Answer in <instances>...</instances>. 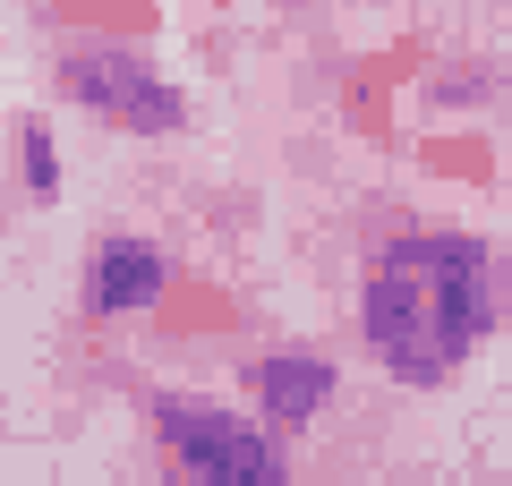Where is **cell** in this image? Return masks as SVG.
Returning <instances> with one entry per match:
<instances>
[{
	"mask_svg": "<svg viewBox=\"0 0 512 486\" xmlns=\"http://www.w3.org/2000/svg\"><path fill=\"white\" fill-rule=\"evenodd\" d=\"M248 393H256V418L274 435H299V427H316V418L333 410L342 376H333L325 350H265V359L248 367Z\"/></svg>",
	"mask_w": 512,
	"mask_h": 486,
	"instance_id": "4",
	"label": "cell"
},
{
	"mask_svg": "<svg viewBox=\"0 0 512 486\" xmlns=\"http://www.w3.org/2000/svg\"><path fill=\"white\" fill-rule=\"evenodd\" d=\"M154 435H163L171 486H291V452L265 418H239L197 393H154Z\"/></svg>",
	"mask_w": 512,
	"mask_h": 486,
	"instance_id": "2",
	"label": "cell"
},
{
	"mask_svg": "<svg viewBox=\"0 0 512 486\" xmlns=\"http://www.w3.org/2000/svg\"><path fill=\"white\" fill-rule=\"evenodd\" d=\"M367 350L393 384H444L495 324V256L478 231L427 222V231H393L367 265L359 290Z\"/></svg>",
	"mask_w": 512,
	"mask_h": 486,
	"instance_id": "1",
	"label": "cell"
},
{
	"mask_svg": "<svg viewBox=\"0 0 512 486\" xmlns=\"http://www.w3.org/2000/svg\"><path fill=\"white\" fill-rule=\"evenodd\" d=\"M18 171H26V197H35V205L60 197V145H52V128H43V120L18 128Z\"/></svg>",
	"mask_w": 512,
	"mask_h": 486,
	"instance_id": "6",
	"label": "cell"
},
{
	"mask_svg": "<svg viewBox=\"0 0 512 486\" xmlns=\"http://www.w3.org/2000/svg\"><path fill=\"white\" fill-rule=\"evenodd\" d=\"M163 282H171V265H163L154 239L111 231L103 248H94V265H86V316H137V307L163 299Z\"/></svg>",
	"mask_w": 512,
	"mask_h": 486,
	"instance_id": "5",
	"label": "cell"
},
{
	"mask_svg": "<svg viewBox=\"0 0 512 486\" xmlns=\"http://www.w3.org/2000/svg\"><path fill=\"white\" fill-rule=\"evenodd\" d=\"M60 86H69V103H86L94 120L137 128V137H171V128L188 120L180 86H171L154 60L120 52V43H86V52H69V60H60Z\"/></svg>",
	"mask_w": 512,
	"mask_h": 486,
	"instance_id": "3",
	"label": "cell"
}]
</instances>
